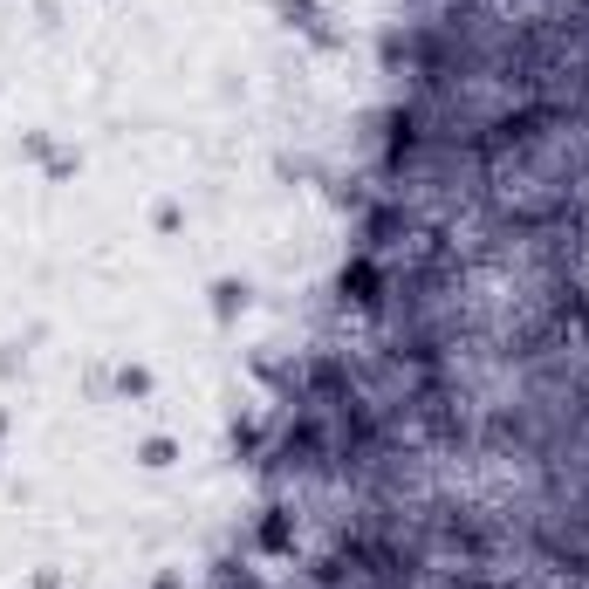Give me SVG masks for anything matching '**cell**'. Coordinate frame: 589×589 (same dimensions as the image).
I'll return each instance as SVG.
<instances>
[{"instance_id": "1", "label": "cell", "mask_w": 589, "mask_h": 589, "mask_svg": "<svg viewBox=\"0 0 589 589\" xmlns=\"http://www.w3.org/2000/svg\"><path fill=\"white\" fill-rule=\"evenodd\" d=\"M261 548H267V555H294V514H288V507H267Z\"/></svg>"}]
</instances>
